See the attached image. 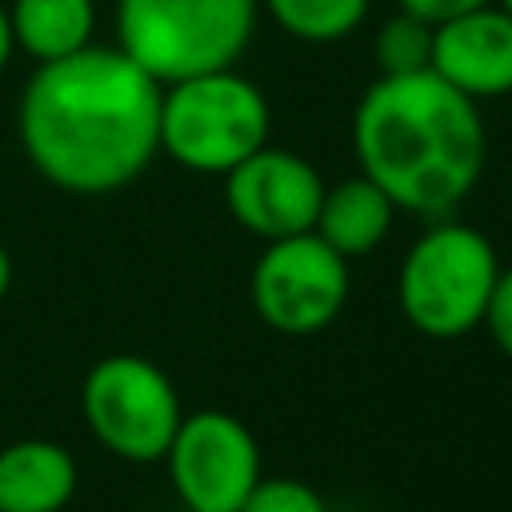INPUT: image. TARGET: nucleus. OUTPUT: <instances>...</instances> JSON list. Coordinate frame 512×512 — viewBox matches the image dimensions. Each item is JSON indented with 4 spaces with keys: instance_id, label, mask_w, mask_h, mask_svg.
Returning <instances> with one entry per match:
<instances>
[{
    "instance_id": "4be33fe9",
    "label": "nucleus",
    "mask_w": 512,
    "mask_h": 512,
    "mask_svg": "<svg viewBox=\"0 0 512 512\" xmlns=\"http://www.w3.org/2000/svg\"><path fill=\"white\" fill-rule=\"evenodd\" d=\"M184 512H196V508H184Z\"/></svg>"
},
{
    "instance_id": "2eb2a0df",
    "label": "nucleus",
    "mask_w": 512,
    "mask_h": 512,
    "mask_svg": "<svg viewBox=\"0 0 512 512\" xmlns=\"http://www.w3.org/2000/svg\"><path fill=\"white\" fill-rule=\"evenodd\" d=\"M376 72L380 76H408V72H424L432 64V24L396 12L376 28Z\"/></svg>"
},
{
    "instance_id": "f03ea898",
    "label": "nucleus",
    "mask_w": 512,
    "mask_h": 512,
    "mask_svg": "<svg viewBox=\"0 0 512 512\" xmlns=\"http://www.w3.org/2000/svg\"><path fill=\"white\" fill-rule=\"evenodd\" d=\"M352 156L400 212L448 216L480 184L488 132L476 100L432 68L376 76L352 108Z\"/></svg>"
},
{
    "instance_id": "39448f33",
    "label": "nucleus",
    "mask_w": 512,
    "mask_h": 512,
    "mask_svg": "<svg viewBox=\"0 0 512 512\" xmlns=\"http://www.w3.org/2000/svg\"><path fill=\"white\" fill-rule=\"evenodd\" d=\"M272 136L268 96L236 68L164 84L160 152L188 172L224 176Z\"/></svg>"
},
{
    "instance_id": "9b49d317",
    "label": "nucleus",
    "mask_w": 512,
    "mask_h": 512,
    "mask_svg": "<svg viewBox=\"0 0 512 512\" xmlns=\"http://www.w3.org/2000/svg\"><path fill=\"white\" fill-rule=\"evenodd\" d=\"M80 488L76 456L44 436L0 448V512H64Z\"/></svg>"
},
{
    "instance_id": "ddd939ff",
    "label": "nucleus",
    "mask_w": 512,
    "mask_h": 512,
    "mask_svg": "<svg viewBox=\"0 0 512 512\" xmlns=\"http://www.w3.org/2000/svg\"><path fill=\"white\" fill-rule=\"evenodd\" d=\"M12 44L36 64L76 56L96 36V0H12Z\"/></svg>"
},
{
    "instance_id": "6ab92c4d",
    "label": "nucleus",
    "mask_w": 512,
    "mask_h": 512,
    "mask_svg": "<svg viewBox=\"0 0 512 512\" xmlns=\"http://www.w3.org/2000/svg\"><path fill=\"white\" fill-rule=\"evenodd\" d=\"M12 52H16V44H12V24H8V8L0 4V72L8 68Z\"/></svg>"
},
{
    "instance_id": "aec40b11",
    "label": "nucleus",
    "mask_w": 512,
    "mask_h": 512,
    "mask_svg": "<svg viewBox=\"0 0 512 512\" xmlns=\"http://www.w3.org/2000/svg\"><path fill=\"white\" fill-rule=\"evenodd\" d=\"M12 252L0 244V304H4V296H8V288H12Z\"/></svg>"
},
{
    "instance_id": "9d476101",
    "label": "nucleus",
    "mask_w": 512,
    "mask_h": 512,
    "mask_svg": "<svg viewBox=\"0 0 512 512\" xmlns=\"http://www.w3.org/2000/svg\"><path fill=\"white\" fill-rule=\"evenodd\" d=\"M468 100H496L512 92V16L500 4L472 8L432 28V64Z\"/></svg>"
},
{
    "instance_id": "423d86ee",
    "label": "nucleus",
    "mask_w": 512,
    "mask_h": 512,
    "mask_svg": "<svg viewBox=\"0 0 512 512\" xmlns=\"http://www.w3.org/2000/svg\"><path fill=\"white\" fill-rule=\"evenodd\" d=\"M80 412H84L92 440L128 464L164 460L184 420L172 376L156 360L136 356V352L100 356L84 372Z\"/></svg>"
},
{
    "instance_id": "1a4fd4ad",
    "label": "nucleus",
    "mask_w": 512,
    "mask_h": 512,
    "mask_svg": "<svg viewBox=\"0 0 512 512\" xmlns=\"http://www.w3.org/2000/svg\"><path fill=\"white\" fill-rule=\"evenodd\" d=\"M324 188L328 184L312 160H304L300 152L264 144L224 172V208L244 232L268 244V240L312 232Z\"/></svg>"
},
{
    "instance_id": "a211bd4d",
    "label": "nucleus",
    "mask_w": 512,
    "mask_h": 512,
    "mask_svg": "<svg viewBox=\"0 0 512 512\" xmlns=\"http://www.w3.org/2000/svg\"><path fill=\"white\" fill-rule=\"evenodd\" d=\"M396 4H400V12H408V16H416V20L436 28V24L452 20V16H464V12L496 4V0H396Z\"/></svg>"
},
{
    "instance_id": "412c9836",
    "label": "nucleus",
    "mask_w": 512,
    "mask_h": 512,
    "mask_svg": "<svg viewBox=\"0 0 512 512\" xmlns=\"http://www.w3.org/2000/svg\"><path fill=\"white\" fill-rule=\"evenodd\" d=\"M496 4H500V8H504V12L512 16V0H496Z\"/></svg>"
},
{
    "instance_id": "20e7f679",
    "label": "nucleus",
    "mask_w": 512,
    "mask_h": 512,
    "mask_svg": "<svg viewBox=\"0 0 512 512\" xmlns=\"http://www.w3.org/2000/svg\"><path fill=\"white\" fill-rule=\"evenodd\" d=\"M500 260L492 240L460 220L424 228L400 260L396 304L404 320L428 340H460L484 324Z\"/></svg>"
},
{
    "instance_id": "4468645a",
    "label": "nucleus",
    "mask_w": 512,
    "mask_h": 512,
    "mask_svg": "<svg viewBox=\"0 0 512 512\" xmlns=\"http://www.w3.org/2000/svg\"><path fill=\"white\" fill-rule=\"evenodd\" d=\"M260 4L288 36L304 44H336L364 24L372 0H260Z\"/></svg>"
},
{
    "instance_id": "f3484780",
    "label": "nucleus",
    "mask_w": 512,
    "mask_h": 512,
    "mask_svg": "<svg viewBox=\"0 0 512 512\" xmlns=\"http://www.w3.org/2000/svg\"><path fill=\"white\" fill-rule=\"evenodd\" d=\"M484 328H488L492 344L512 360V264L500 268V276H496V288H492V300L484 312Z\"/></svg>"
},
{
    "instance_id": "dca6fc26",
    "label": "nucleus",
    "mask_w": 512,
    "mask_h": 512,
    "mask_svg": "<svg viewBox=\"0 0 512 512\" xmlns=\"http://www.w3.org/2000/svg\"><path fill=\"white\" fill-rule=\"evenodd\" d=\"M240 512H328L324 496L296 476H260Z\"/></svg>"
},
{
    "instance_id": "6e6552de",
    "label": "nucleus",
    "mask_w": 512,
    "mask_h": 512,
    "mask_svg": "<svg viewBox=\"0 0 512 512\" xmlns=\"http://www.w3.org/2000/svg\"><path fill=\"white\" fill-rule=\"evenodd\" d=\"M168 480L184 508L240 512L260 472V444L252 428L220 408L188 412L164 452Z\"/></svg>"
},
{
    "instance_id": "7ed1b4c3",
    "label": "nucleus",
    "mask_w": 512,
    "mask_h": 512,
    "mask_svg": "<svg viewBox=\"0 0 512 512\" xmlns=\"http://www.w3.org/2000/svg\"><path fill=\"white\" fill-rule=\"evenodd\" d=\"M260 0H116V48L160 84L236 68Z\"/></svg>"
},
{
    "instance_id": "f257e3e1",
    "label": "nucleus",
    "mask_w": 512,
    "mask_h": 512,
    "mask_svg": "<svg viewBox=\"0 0 512 512\" xmlns=\"http://www.w3.org/2000/svg\"><path fill=\"white\" fill-rule=\"evenodd\" d=\"M160 96L164 84L132 56L88 44L76 56L36 64L20 92L16 136L52 188L108 196L136 184L160 156Z\"/></svg>"
},
{
    "instance_id": "0eeeda50",
    "label": "nucleus",
    "mask_w": 512,
    "mask_h": 512,
    "mask_svg": "<svg viewBox=\"0 0 512 512\" xmlns=\"http://www.w3.org/2000/svg\"><path fill=\"white\" fill-rule=\"evenodd\" d=\"M348 260L316 232L268 240L252 264V308L280 336L324 332L348 304Z\"/></svg>"
},
{
    "instance_id": "f8f14e48",
    "label": "nucleus",
    "mask_w": 512,
    "mask_h": 512,
    "mask_svg": "<svg viewBox=\"0 0 512 512\" xmlns=\"http://www.w3.org/2000/svg\"><path fill=\"white\" fill-rule=\"evenodd\" d=\"M396 212H400L396 200L376 180L356 172V176L336 180V184L324 188L312 232L328 248H336L344 260H356V256L376 252L388 240V232L396 224Z\"/></svg>"
}]
</instances>
